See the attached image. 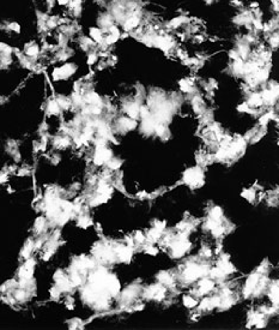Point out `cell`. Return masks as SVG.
Returning a JSON list of instances; mask_svg holds the SVG:
<instances>
[{
	"label": "cell",
	"mask_w": 279,
	"mask_h": 330,
	"mask_svg": "<svg viewBox=\"0 0 279 330\" xmlns=\"http://www.w3.org/2000/svg\"><path fill=\"white\" fill-rule=\"evenodd\" d=\"M200 309L201 310H208V309H212V305H211V301L210 299H204L201 303H200Z\"/></svg>",
	"instance_id": "obj_19"
},
{
	"label": "cell",
	"mask_w": 279,
	"mask_h": 330,
	"mask_svg": "<svg viewBox=\"0 0 279 330\" xmlns=\"http://www.w3.org/2000/svg\"><path fill=\"white\" fill-rule=\"evenodd\" d=\"M135 239H137V241H139V243H143V241H144V235H143L140 232H138V233H137V235H135Z\"/></svg>",
	"instance_id": "obj_27"
},
{
	"label": "cell",
	"mask_w": 279,
	"mask_h": 330,
	"mask_svg": "<svg viewBox=\"0 0 279 330\" xmlns=\"http://www.w3.org/2000/svg\"><path fill=\"white\" fill-rule=\"evenodd\" d=\"M38 52H40V48H38V46H36V45H31V46H29L25 49V54H27V56H36L37 54H38Z\"/></svg>",
	"instance_id": "obj_10"
},
{
	"label": "cell",
	"mask_w": 279,
	"mask_h": 330,
	"mask_svg": "<svg viewBox=\"0 0 279 330\" xmlns=\"http://www.w3.org/2000/svg\"><path fill=\"white\" fill-rule=\"evenodd\" d=\"M97 60V55L96 54H90L89 55V59H88V64L89 65H92L95 61Z\"/></svg>",
	"instance_id": "obj_25"
},
{
	"label": "cell",
	"mask_w": 279,
	"mask_h": 330,
	"mask_svg": "<svg viewBox=\"0 0 279 330\" xmlns=\"http://www.w3.org/2000/svg\"><path fill=\"white\" fill-rule=\"evenodd\" d=\"M271 42H272L273 47H277V46H278V37H277V36L272 37V38H271Z\"/></svg>",
	"instance_id": "obj_29"
},
{
	"label": "cell",
	"mask_w": 279,
	"mask_h": 330,
	"mask_svg": "<svg viewBox=\"0 0 279 330\" xmlns=\"http://www.w3.org/2000/svg\"><path fill=\"white\" fill-rule=\"evenodd\" d=\"M222 215H223V212H222V209L219 207H215L212 209V211H211V219H213V220L219 221L220 217H222Z\"/></svg>",
	"instance_id": "obj_12"
},
{
	"label": "cell",
	"mask_w": 279,
	"mask_h": 330,
	"mask_svg": "<svg viewBox=\"0 0 279 330\" xmlns=\"http://www.w3.org/2000/svg\"><path fill=\"white\" fill-rule=\"evenodd\" d=\"M247 53H248V48H247V47H244V46L240 47V55H241L242 58H246V56H247Z\"/></svg>",
	"instance_id": "obj_24"
},
{
	"label": "cell",
	"mask_w": 279,
	"mask_h": 330,
	"mask_svg": "<svg viewBox=\"0 0 279 330\" xmlns=\"http://www.w3.org/2000/svg\"><path fill=\"white\" fill-rule=\"evenodd\" d=\"M180 85H181V89L186 92L190 91V89H192V88H190V84H189L187 81H185V79H183V81H180Z\"/></svg>",
	"instance_id": "obj_21"
},
{
	"label": "cell",
	"mask_w": 279,
	"mask_h": 330,
	"mask_svg": "<svg viewBox=\"0 0 279 330\" xmlns=\"http://www.w3.org/2000/svg\"><path fill=\"white\" fill-rule=\"evenodd\" d=\"M91 223V221L89 217H86V216H83V217H79V221H78V225L81 226V227H84V228H86Z\"/></svg>",
	"instance_id": "obj_18"
},
{
	"label": "cell",
	"mask_w": 279,
	"mask_h": 330,
	"mask_svg": "<svg viewBox=\"0 0 279 330\" xmlns=\"http://www.w3.org/2000/svg\"><path fill=\"white\" fill-rule=\"evenodd\" d=\"M259 279H260V275L259 274H252V275L248 277L247 282H246V287H244V295L248 297L251 295L252 293H254V289L256 287V284L259 282Z\"/></svg>",
	"instance_id": "obj_4"
},
{
	"label": "cell",
	"mask_w": 279,
	"mask_h": 330,
	"mask_svg": "<svg viewBox=\"0 0 279 330\" xmlns=\"http://www.w3.org/2000/svg\"><path fill=\"white\" fill-rule=\"evenodd\" d=\"M157 279H158L163 284H169V286H170V284L172 283V277H171L167 271H161V273L158 274V276H157Z\"/></svg>",
	"instance_id": "obj_8"
},
{
	"label": "cell",
	"mask_w": 279,
	"mask_h": 330,
	"mask_svg": "<svg viewBox=\"0 0 279 330\" xmlns=\"http://www.w3.org/2000/svg\"><path fill=\"white\" fill-rule=\"evenodd\" d=\"M262 103V99H261L260 95H253L252 97L249 99L248 101V106H252V107H258Z\"/></svg>",
	"instance_id": "obj_9"
},
{
	"label": "cell",
	"mask_w": 279,
	"mask_h": 330,
	"mask_svg": "<svg viewBox=\"0 0 279 330\" xmlns=\"http://www.w3.org/2000/svg\"><path fill=\"white\" fill-rule=\"evenodd\" d=\"M243 66H244V64L242 63V60L236 59V60H235V64H234V71L236 72V74H242Z\"/></svg>",
	"instance_id": "obj_13"
},
{
	"label": "cell",
	"mask_w": 279,
	"mask_h": 330,
	"mask_svg": "<svg viewBox=\"0 0 279 330\" xmlns=\"http://www.w3.org/2000/svg\"><path fill=\"white\" fill-rule=\"evenodd\" d=\"M138 24H139V18H138L137 16H132V17H129L128 19H126V22H125V24H124V29H125L126 31H131V30L134 29Z\"/></svg>",
	"instance_id": "obj_7"
},
{
	"label": "cell",
	"mask_w": 279,
	"mask_h": 330,
	"mask_svg": "<svg viewBox=\"0 0 279 330\" xmlns=\"http://www.w3.org/2000/svg\"><path fill=\"white\" fill-rule=\"evenodd\" d=\"M48 112H49L50 114H58V113L60 112V107H59L58 102L56 101L49 102V103H48Z\"/></svg>",
	"instance_id": "obj_11"
},
{
	"label": "cell",
	"mask_w": 279,
	"mask_h": 330,
	"mask_svg": "<svg viewBox=\"0 0 279 330\" xmlns=\"http://www.w3.org/2000/svg\"><path fill=\"white\" fill-rule=\"evenodd\" d=\"M31 250H33V244L31 243H28L27 245H25V248H23V251H22V256L24 257V258H29Z\"/></svg>",
	"instance_id": "obj_16"
},
{
	"label": "cell",
	"mask_w": 279,
	"mask_h": 330,
	"mask_svg": "<svg viewBox=\"0 0 279 330\" xmlns=\"http://www.w3.org/2000/svg\"><path fill=\"white\" fill-rule=\"evenodd\" d=\"M254 24H255V27L259 28V29H261V28H262V25H261V23H260V20H258V19H256V20H254Z\"/></svg>",
	"instance_id": "obj_31"
},
{
	"label": "cell",
	"mask_w": 279,
	"mask_h": 330,
	"mask_svg": "<svg viewBox=\"0 0 279 330\" xmlns=\"http://www.w3.org/2000/svg\"><path fill=\"white\" fill-rule=\"evenodd\" d=\"M9 29H10V30H12V31H16V33H19V31H20V27H19L18 23H16V22H13V23H10V24H9Z\"/></svg>",
	"instance_id": "obj_23"
},
{
	"label": "cell",
	"mask_w": 279,
	"mask_h": 330,
	"mask_svg": "<svg viewBox=\"0 0 279 330\" xmlns=\"http://www.w3.org/2000/svg\"><path fill=\"white\" fill-rule=\"evenodd\" d=\"M76 71V67L73 65H65L63 67L55 69L53 71V77L54 79H63V78H68L70 76H72Z\"/></svg>",
	"instance_id": "obj_2"
},
{
	"label": "cell",
	"mask_w": 279,
	"mask_h": 330,
	"mask_svg": "<svg viewBox=\"0 0 279 330\" xmlns=\"http://www.w3.org/2000/svg\"><path fill=\"white\" fill-rule=\"evenodd\" d=\"M242 196L247 201L252 202V201H254V198H255V192L253 190H244L242 192Z\"/></svg>",
	"instance_id": "obj_14"
},
{
	"label": "cell",
	"mask_w": 279,
	"mask_h": 330,
	"mask_svg": "<svg viewBox=\"0 0 279 330\" xmlns=\"http://www.w3.org/2000/svg\"><path fill=\"white\" fill-rule=\"evenodd\" d=\"M229 55H230V56H231L233 59H235V60L240 58V55H238V53H237V52H235V51H231V52L229 53Z\"/></svg>",
	"instance_id": "obj_28"
},
{
	"label": "cell",
	"mask_w": 279,
	"mask_h": 330,
	"mask_svg": "<svg viewBox=\"0 0 279 330\" xmlns=\"http://www.w3.org/2000/svg\"><path fill=\"white\" fill-rule=\"evenodd\" d=\"M107 163H108L109 168H111V169H117V168L121 166V161H119V160H116V158H113V160H109Z\"/></svg>",
	"instance_id": "obj_17"
},
{
	"label": "cell",
	"mask_w": 279,
	"mask_h": 330,
	"mask_svg": "<svg viewBox=\"0 0 279 330\" xmlns=\"http://www.w3.org/2000/svg\"><path fill=\"white\" fill-rule=\"evenodd\" d=\"M200 288H199V294H206L207 292H210L212 288H213V282L211 281V280H208V279H204V280H201V282H200Z\"/></svg>",
	"instance_id": "obj_5"
},
{
	"label": "cell",
	"mask_w": 279,
	"mask_h": 330,
	"mask_svg": "<svg viewBox=\"0 0 279 330\" xmlns=\"http://www.w3.org/2000/svg\"><path fill=\"white\" fill-rule=\"evenodd\" d=\"M237 109L240 110V112H251V109H249V106L248 105H241Z\"/></svg>",
	"instance_id": "obj_26"
},
{
	"label": "cell",
	"mask_w": 279,
	"mask_h": 330,
	"mask_svg": "<svg viewBox=\"0 0 279 330\" xmlns=\"http://www.w3.org/2000/svg\"><path fill=\"white\" fill-rule=\"evenodd\" d=\"M45 225H46L45 219H37L36 223H35V228L37 229V232H41V230H42V228L45 227Z\"/></svg>",
	"instance_id": "obj_20"
},
{
	"label": "cell",
	"mask_w": 279,
	"mask_h": 330,
	"mask_svg": "<svg viewBox=\"0 0 279 330\" xmlns=\"http://www.w3.org/2000/svg\"><path fill=\"white\" fill-rule=\"evenodd\" d=\"M183 180L188 185L199 186V185L203 184V172L199 168L188 169V171H186V173L183 175Z\"/></svg>",
	"instance_id": "obj_1"
},
{
	"label": "cell",
	"mask_w": 279,
	"mask_h": 330,
	"mask_svg": "<svg viewBox=\"0 0 279 330\" xmlns=\"http://www.w3.org/2000/svg\"><path fill=\"white\" fill-rule=\"evenodd\" d=\"M90 36L91 38L94 40V41H96L97 43H99V45H102L103 43V40H104V37H103V34H102V30L101 29H98V28H91L90 29Z\"/></svg>",
	"instance_id": "obj_6"
},
{
	"label": "cell",
	"mask_w": 279,
	"mask_h": 330,
	"mask_svg": "<svg viewBox=\"0 0 279 330\" xmlns=\"http://www.w3.org/2000/svg\"><path fill=\"white\" fill-rule=\"evenodd\" d=\"M164 293H165V289L163 286H151L150 288H147L145 297L147 299H157V300H161L162 298H164Z\"/></svg>",
	"instance_id": "obj_3"
},
{
	"label": "cell",
	"mask_w": 279,
	"mask_h": 330,
	"mask_svg": "<svg viewBox=\"0 0 279 330\" xmlns=\"http://www.w3.org/2000/svg\"><path fill=\"white\" fill-rule=\"evenodd\" d=\"M203 253H204L205 256L210 257V256H211V250H208V248H204V250H203Z\"/></svg>",
	"instance_id": "obj_30"
},
{
	"label": "cell",
	"mask_w": 279,
	"mask_h": 330,
	"mask_svg": "<svg viewBox=\"0 0 279 330\" xmlns=\"http://www.w3.org/2000/svg\"><path fill=\"white\" fill-rule=\"evenodd\" d=\"M183 304H185L187 307L190 309V307H194V306L197 305V301H195L192 297H185V298H183Z\"/></svg>",
	"instance_id": "obj_15"
},
{
	"label": "cell",
	"mask_w": 279,
	"mask_h": 330,
	"mask_svg": "<svg viewBox=\"0 0 279 330\" xmlns=\"http://www.w3.org/2000/svg\"><path fill=\"white\" fill-rule=\"evenodd\" d=\"M183 22H186V18L185 17H179V18H175L171 20V25L172 27H177V25H180L181 23H183Z\"/></svg>",
	"instance_id": "obj_22"
}]
</instances>
